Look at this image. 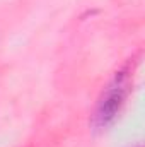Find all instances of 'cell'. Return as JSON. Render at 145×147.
<instances>
[{
  "instance_id": "6da1fadb",
  "label": "cell",
  "mask_w": 145,
  "mask_h": 147,
  "mask_svg": "<svg viewBox=\"0 0 145 147\" xmlns=\"http://www.w3.org/2000/svg\"><path fill=\"white\" fill-rule=\"evenodd\" d=\"M125 77L119 75L114 79V82L109 86V89L106 91L103 101L99 103L97 108V121L106 125L108 121H111L116 115V111L119 110L123 99H125Z\"/></svg>"
}]
</instances>
